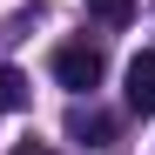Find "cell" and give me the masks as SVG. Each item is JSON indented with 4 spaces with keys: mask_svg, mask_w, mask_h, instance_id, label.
Returning <instances> with one entry per match:
<instances>
[{
    "mask_svg": "<svg viewBox=\"0 0 155 155\" xmlns=\"http://www.w3.org/2000/svg\"><path fill=\"white\" fill-rule=\"evenodd\" d=\"M128 108H135V115H155V54H135V61H128Z\"/></svg>",
    "mask_w": 155,
    "mask_h": 155,
    "instance_id": "cell-2",
    "label": "cell"
},
{
    "mask_svg": "<svg viewBox=\"0 0 155 155\" xmlns=\"http://www.w3.org/2000/svg\"><path fill=\"white\" fill-rule=\"evenodd\" d=\"M88 14L101 20V27H121V20L135 14V0H88Z\"/></svg>",
    "mask_w": 155,
    "mask_h": 155,
    "instance_id": "cell-5",
    "label": "cell"
},
{
    "mask_svg": "<svg viewBox=\"0 0 155 155\" xmlns=\"http://www.w3.org/2000/svg\"><path fill=\"white\" fill-rule=\"evenodd\" d=\"M68 135H74V142H108V115L74 108V115H68Z\"/></svg>",
    "mask_w": 155,
    "mask_h": 155,
    "instance_id": "cell-3",
    "label": "cell"
},
{
    "mask_svg": "<svg viewBox=\"0 0 155 155\" xmlns=\"http://www.w3.org/2000/svg\"><path fill=\"white\" fill-rule=\"evenodd\" d=\"M14 155H54L47 142H14Z\"/></svg>",
    "mask_w": 155,
    "mask_h": 155,
    "instance_id": "cell-6",
    "label": "cell"
},
{
    "mask_svg": "<svg viewBox=\"0 0 155 155\" xmlns=\"http://www.w3.org/2000/svg\"><path fill=\"white\" fill-rule=\"evenodd\" d=\"M101 74H108V61H101L94 41H68V47H54V81H61V88L88 94V88H101Z\"/></svg>",
    "mask_w": 155,
    "mask_h": 155,
    "instance_id": "cell-1",
    "label": "cell"
},
{
    "mask_svg": "<svg viewBox=\"0 0 155 155\" xmlns=\"http://www.w3.org/2000/svg\"><path fill=\"white\" fill-rule=\"evenodd\" d=\"M14 108H27V74L0 68V115H14Z\"/></svg>",
    "mask_w": 155,
    "mask_h": 155,
    "instance_id": "cell-4",
    "label": "cell"
}]
</instances>
